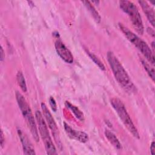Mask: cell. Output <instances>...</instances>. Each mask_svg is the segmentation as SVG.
<instances>
[{"label":"cell","mask_w":155,"mask_h":155,"mask_svg":"<svg viewBox=\"0 0 155 155\" xmlns=\"http://www.w3.org/2000/svg\"><path fill=\"white\" fill-rule=\"evenodd\" d=\"M119 27L127 39L141 52L147 61L154 65L155 62L154 53L148 44L122 24L119 23Z\"/></svg>","instance_id":"obj_2"},{"label":"cell","mask_w":155,"mask_h":155,"mask_svg":"<svg viewBox=\"0 0 155 155\" xmlns=\"http://www.w3.org/2000/svg\"><path fill=\"white\" fill-rule=\"evenodd\" d=\"M113 108L114 109L120 119L128 130V131L136 139H139L140 136L137 129L134 126L124 103L118 98L113 97L110 101Z\"/></svg>","instance_id":"obj_4"},{"label":"cell","mask_w":155,"mask_h":155,"mask_svg":"<svg viewBox=\"0 0 155 155\" xmlns=\"http://www.w3.org/2000/svg\"><path fill=\"white\" fill-rule=\"evenodd\" d=\"M65 105L67 107V108H69L72 111V113H73V114H74V116H76V118H78L79 120H80L81 121H83L84 120V114L79 109L78 107H77L76 106L73 105L72 104H71L68 101H65Z\"/></svg>","instance_id":"obj_14"},{"label":"cell","mask_w":155,"mask_h":155,"mask_svg":"<svg viewBox=\"0 0 155 155\" xmlns=\"http://www.w3.org/2000/svg\"><path fill=\"white\" fill-rule=\"evenodd\" d=\"M141 62L142 65L143 66L145 70L147 71V73L148 74L149 76L151 78L153 81H154L155 76H154V68L152 67L147 61H145L144 59H141Z\"/></svg>","instance_id":"obj_16"},{"label":"cell","mask_w":155,"mask_h":155,"mask_svg":"<svg viewBox=\"0 0 155 155\" xmlns=\"http://www.w3.org/2000/svg\"><path fill=\"white\" fill-rule=\"evenodd\" d=\"M150 152L152 155L155 154V146H154V142L153 141L150 145Z\"/></svg>","instance_id":"obj_20"},{"label":"cell","mask_w":155,"mask_h":155,"mask_svg":"<svg viewBox=\"0 0 155 155\" xmlns=\"http://www.w3.org/2000/svg\"><path fill=\"white\" fill-rule=\"evenodd\" d=\"M17 132L22 145L24 153L25 154H35V148L27 135L20 129H18Z\"/></svg>","instance_id":"obj_10"},{"label":"cell","mask_w":155,"mask_h":155,"mask_svg":"<svg viewBox=\"0 0 155 155\" xmlns=\"http://www.w3.org/2000/svg\"><path fill=\"white\" fill-rule=\"evenodd\" d=\"M139 4L140 5L143 13L145 14L148 20L151 23V24L154 26V12L153 9L150 6L147 1H139Z\"/></svg>","instance_id":"obj_11"},{"label":"cell","mask_w":155,"mask_h":155,"mask_svg":"<svg viewBox=\"0 0 155 155\" xmlns=\"http://www.w3.org/2000/svg\"><path fill=\"white\" fill-rule=\"evenodd\" d=\"M49 103H50V105L52 109V110L53 111H56L57 110V105H56V102L54 100V99L53 97H50L49 98Z\"/></svg>","instance_id":"obj_18"},{"label":"cell","mask_w":155,"mask_h":155,"mask_svg":"<svg viewBox=\"0 0 155 155\" xmlns=\"http://www.w3.org/2000/svg\"><path fill=\"white\" fill-rule=\"evenodd\" d=\"M85 51L87 52V53L88 54V56H90V58L93 61V62L102 70H105V66L103 64V63L102 62V61L93 53L89 51L88 50L85 49Z\"/></svg>","instance_id":"obj_17"},{"label":"cell","mask_w":155,"mask_h":155,"mask_svg":"<svg viewBox=\"0 0 155 155\" xmlns=\"http://www.w3.org/2000/svg\"><path fill=\"white\" fill-rule=\"evenodd\" d=\"M64 127L66 134L70 138L74 139L81 143H85L88 140V136L86 133L73 129L65 122H64Z\"/></svg>","instance_id":"obj_9"},{"label":"cell","mask_w":155,"mask_h":155,"mask_svg":"<svg viewBox=\"0 0 155 155\" xmlns=\"http://www.w3.org/2000/svg\"><path fill=\"white\" fill-rule=\"evenodd\" d=\"M4 135L3 131L1 130V148H2L4 147V142H5V138H4Z\"/></svg>","instance_id":"obj_19"},{"label":"cell","mask_w":155,"mask_h":155,"mask_svg":"<svg viewBox=\"0 0 155 155\" xmlns=\"http://www.w3.org/2000/svg\"><path fill=\"white\" fill-rule=\"evenodd\" d=\"M35 118L38 125V130L42 140L44 143L46 152L48 154H57L56 147L52 141L50 135L47 124L43 117L42 113L37 110L35 112Z\"/></svg>","instance_id":"obj_6"},{"label":"cell","mask_w":155,"mask_h":155,"mask_svg":"<svg viewBox=\"0 0 155 155\" xmlns=\"http://www.w3.org/2000/svg\"><path fill=\"white\" fill-rule=\"evenodd\" d=\"M105 136L106 138L108 139L109 142L116 149L120 150L122 148L121 143H120L119 139L116 137V136L111 131L108 130H105Z\"/></svg>","instance_id":"obj_12"},{"label":"cell","mask_w":155,"mask_h":155,"mask_svg":"<svg viewBox=\"0 0 155 155\" xmlns=\"http://www.w3.org/2000/svg\"><path fill=\"white\" fill-rule=\"evenodd\" d=\"M151 45H152V48H153V52L154 53V42L153 41V42H152V44H151Z\"/></svg>","instance_id":"obj_23"},{"label":"cell","mask_w":155,"mask_h":155,"mask_svg":"<svg viewBox=\"0 0 155 155\" xmlns=\"http://www.w3.org/2000/svg\"><path fill=\"white\" fill-rule=\"evenodd\" d=\"M120 8L128 15L135 30L140 35L143 33L144 27L141 16L137 6L131 1L121 0L119 1Z\"/></svg>","instance_id":"obj_5"},{"label":"cell","mask_w":155,"mask_h":155,"mask_svg":"<svg viewBox=\"0 0 155 155\" xmlns=\"http://www.w3.org/2000/svg\"><path fill=\"white\" fill-rule=\"evenodd\" d=\"M147 31H148V33H150V35H151L153 37H154V30H153L152 28H148Z\"/></svg>","instance_id":"obj_22"},{"label":"cell","mask_w":155,"mask_h":155,"mask_svg":"<svg viewBox=\"0 0 155 155\" xmlns=\"http://www.w3.org/2000/svg\"><path fill=\"white\" fill-rule=\"evenodd\" d=\"M82 3L84 4V5L90 12V13L93 16L94 20L97 22H99L101 21V16L99 13L97 12V11L94 8V7L93 5V4H91V3L88 1H82Z\"/></svg>","instance_id":"obj_13"},{"label":"cell","mask_w":155,"mask_h":155,"mask_svg":"<svg viewBox=\"0 0 155 155\" xmlns=\"http://www.w3.org/2000/svg\"><path fill=\"white\" fill-rule=\"evenodd\" d=\"M16 99L18 106L21 111V113L25 119L26 123L30 130V132L33 136V139L36 142H38L39 140L38 131L37 128V124L32 111L30 108V105L27 102L23 95L19 91H16L15 93Z\"/></svg>","instance_id":"obj_3"},{"label":"cell","mask_w":155,"mask_h":155,"mask_svg":"<svg viewBox=\"0 0 155 155\" xmlns=\"http://www.w3.org/2000/svg\"><path fill=\"white\" fill-rule=\"evenodd\" d=\"M41 109L42 111V114L44 116V117L45 118L47 125H48L50 129L51 130L54 139L56 140V142L58 145L61 146V141L59 138V129L57 127L56 123L51 113L48 110L47 105L44 103H41Z\"/></svg>","instance_id":"obj_7"},{"label":"cell","mask_w":155,"mask_h":155,"mask_svg":"<svg viewBox=\"0 0 155 155\" xmlns=\"http://www.w3.org/2000/svg\"><path fill=\"white\" fill-rule=\"evenodd\" d=\"M16 80H17L18 84L19 86L20 87V88H21V90L24 92H26L27 90L26 82H25L24 76L21 71H19L16 74Z\"/></svg>","instance_id":"obj_15"},{"label":"cell","mask_w":155,"mask_h":155,"mask_svg":"<svg viewBox=\"0 0 155 155\" xmlns=\"http://www.w3.org/2000/svg\"><path fill=\"white\" fill-rule=\"evenodd\" d=\"M107 56L108 64L117 82L127 92H135L136 87L117 57L111 51H108Z\"/></svg>","instance_id":"obj_1"},{"label":"cell","mask_w":155,"mask_h":155,"mask_svg":"<svg viewBox=\"0 0 155 155\" xmlns=\"http://www.w3.org/2000/svg\"><path fill=\"white\" fill-rule=\"evenodd\" d=\"M54 47L58 54L62 60L68 64H72L73 62V54L61 41L57 40L55 42Z\"/></svg>","instance_id":"obj_8"},{"label":"cell","mask_w":155,"mask_h":155,"mask_svg":"<svg viewBox=\"0 0 155 155\" xmlns=\"http://www.w3.org/2000/svg\"><path fill=\"white\" fill-rule=\"evenodd\" d=\"M4 50H3V48L1 46V61H2L3 59H4Z\"/></svg>","instance_id":"obj_21"}]
</instances>
